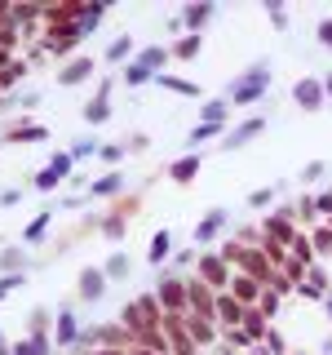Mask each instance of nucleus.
<instances>
[{
  "label": "nucleus",
  "instance_id": "nucleus-32",
  "mask_svg": "<svg viewBox=\"0 0 332 355\" xmlns=\"http://www.w3.org/2000/svg\"><path fill=\"white\" fill-rule=\"evenodd\" d=\"M270 200H274V191H270V186H261V191H253V195H248V209H266Z\"/></svg>",
  "mask_w": 332,
  "mask_h": 355
},
{
  "label": "nucleus",
  "instance_id": "nucleus-22",
  "mask_svg": "<svg viewBox=\"0 0 332 355\" xmlns=\"http://www.w3.org/2000/svg\"><path fill=\"white\" fill-rule=\"evenodd\" d=\"M23 267H27L23 249H5V254H0V276H14V271H23Z\"/></svg>",
  "mask_w": 332,
  "mask_h": 355
},
{
  "label": "nucleus",
  "instance_id": "nucleus-2",
  "mask_svg": "<svg viewBox=\"0 0 332 355\" xmlns=\"http://www.w3.org/2000/svg\"><path fill=\"white\" fill-rule=\"evenodd\" d=\"M324 80H315V76H306V80H297V85H292V102H297L301 111H319L324 107Z\"/></svg>",
  "mask_w": 332,
  "mask_h": 355
},
{
  "label": "nucleus",
  "instance_id": "nucleus-41",
  "mask_svg": "<svg viewBox=\"0 0 332 355\" xmlns=\"http://www.w3.org/2000/svg\"><path fill=\"white\" fill-rule=\"evenodd\" d=\"M89 355H125L120 347H98V351H89Z\"/></svg>",
  "mask_w": 332,
  "mask_h": 355
},
{
  "label": "nucleus",
  "instance_id": "nucleus-10",
  "mask_svg": "<svg viewBox=\"0 0 332 355\" xmlns=\"http://www.w3.org/2000/svg\"><path fill=\"white\" fill-rule=\"evenodd\" d=\"M231 297H235L240 306H257V297H261V284H257L253 276H235V280H231Z\"/></svg>",
  "mask_w": 332,
  "mask_h": 355
},
{
  "label": "nucleus",
  "instance_id": "nucleus-34",
  "mask_svg": "<svg viewBox=\"0 0 332 355\" xmlns=\"http://www.w3.org/2000/svg\"><path fill=\"white\" fill-rule=\"evenodd\" d=\"M102 160H107V164H120V160H125V147H116V143H107V147H102Z\"/></svg>",
  "mask_w": 332,
  "mask_h": 355
},
{
  "label": "nucleus",
  "instance_id": "nucleus-20",
  "mask_svg": "<svg viewBox=\"0 0 332 355\" xmlns=\"http://www.w3.org/2000/svg\"><path fill=\"white\" fill-rule=\"evenodd\" d=\"M107 62H133V40L129 36H120V40L107 45Z\"/></svg>",
  "mask_w": 332,
  "mask_h": 355
},
{
  "label": "nucleus",
  "instance_id": "nucleus-6",
  "mask_svg": "<svg viewBox=\"0 0 332 355\" xmlns=\"http://www.w3.org/2000/svg\"><path fill=\"white\" fill-rule=\"evenodd\" d=\"M102 293H107V276H102V267H84L80 271V297H84V302H102Z\"/></svg>",
  "mask_w": 332,
  "mask_h": 355
},
{
  "label": "nucleus",
  "instance_id": "nucleus-9",
  "mask_svg": "<svg viewBox=\"0 0 332 355\" xmlns=\"http://www.w3.org/2000/svg\"><path fill=\"white\" fill-rule=\"evenodd\" d=\"M222 227H226V209H208V218L191 231V236H195V245H213V240L222 236Z\"/></svg>",
  "mask_w": 332,
  "mask_h": 355
},
{
  "label": "nucleus",
  "instance_id": "nucleus-44",
  "mask_svg": "<svg viewBox=\"0 0 332 355\" xmlns=\"http://www.w3.org/2000/svg\"><path fill=\"white\" fill-rule=\"evenodd\" d=\"M324 302H328V320H332V297H324Z\"/></svg>",
  "mask_w": 332,
  "mask_h": 355
},
{
  "label": "nucleus",
  "instance_id": "nucleus-8",
  "mask_svg": "<svg viewBox=\"0 0 332 355\" xmlns=\"http://www.w3.org/2000/svg\"><path fill=\"white\" fill-rule=\"evenodd\" d=\"M199 284H208V289H222L226 284V258L222 254L199 258Z\"/></svg>",
  "mask_w": 332,
  "mask_h": 355
},
{
  "label": "nucleus",
  "instance_id": "nucleus-19",
  "mask_svg": "<svg viewBox=\"0 0 332 355\" xmlns=\"http://www.w3.org/2000/svg\"><path fill=\"white\" fill-rule=\"evenodd\" d=\"M155 85H164V89L182 93V98H199V85H195V80H177V76H164V71H159V80H155Z\"/></svg>",
  "mask_w": 332,
  "mask_h": 355
},
{
  "label": "nucleus",
  "instance_id": "nucleus-17",
  "mask_svg": "<svg viewBox=\"0 0 332 355\" xmlns=\"http://www.w3.org/2000/svg\"><path fill=\"white\" fill-rule=\"evenodd\" d=\"M120 191H125V178H120V173H107V178H98V182L89 186L93 200H102V195H120Z\"/></svg>",
  "mask_w": 332,
  "mask_h": 355
},
{
  "label": "nucleus",
  "instance_id": "nucleus-4",
  "mask_svg": "<svg viewBox=\"0 0 332 355\" xmlns=\"http://www.w3.org/2000/svg\"><path fill=\"white\" fill-rule=\"evenodd\" d=\"M155 302H164L173 315H182V311H186V284H182L177 276L159 280V289H155Z\"/></svg>",
  "mask_w": 332,
  "mask_h": 355
},
{
  "label": "nucleus",
  "instance_id": "nucleus-38",
  "mask_svg": "<svg viewBox=\"0 0 332 355\" xmlns=\"http://www.w3.org/2000/svg\"><path fill=\"white\" fill-rule=\"evenodd\" d=\"M319 213H332V191H324V195L315 200V218H319Z\"/></svg>",
  "mask_w": 332,
  "mask_h": 355
},
{
  "label": "nucleus",
  "instance_id": "nucleus-3",
  "mask_svg": "<svg viewBox=\"0 0 332 355\" xmlns=\"http://www.w3.org/2000/svg\"><path fill=\"white\" fill-rule=\"evenodd\" d=\"M111 89H116V80H102L98 85V98L84 107V125H107L111 120Z\"/></svg>",
  "mask_w": 332,
  "mask_h": 355
},
{
  "label": "nucleus",
  "instance_id": "nucleus-7",
  "mask_svg": "<svg viewBox=\"0 0 332 355\" xmlns=\"http://www.w3.org/2000/svg\"><path fill=\"white\" fill-rule=\"evenodd\" d=\"M93 67H98V62H93L89 53H84V58H71V62H66V67L58 71V85H62V89L80 85V80H89V76H93Z\"/></svg>",
  "mask_w": 332,
  "mask_h": 355
},
{
  "label": "nucleus",
  "instance_id": "nucleus-45",
  "mask_svg": "<svg viewBox=\"0 0 332 355\" xmlns=\"http://www.w3.org/2000/svg\"><path fill=\"white\" fill-rule=\"evenodd\" d=\"M133 355H155V351H133Z\"/></svg>",
  "mask_w": 332,
  "mask_h": 355
},
{
  "label": "nucleus",
  "instance_id": "nucleus-29",
  "mask_svg": "<svg viewBox=\"0 0 332 355\" xmlns=\"http://www.w3.org/2000/svg\"><path fill=\"white\" fill-rule=\"evenodd\" d=\"M49 169H58L62 178H71V173H75V160H71V151H53V156H49Z\"/></svg>",
  "mask_w": 332,
  "mask_h": 355
},
{
  "label": "nucleus",
  "instance_id": "nucleus-42",
  "mask_svg": "<svg viewBox=\"0 0 332 355\" xmlns=\"http://www.w3.org/2000/svg\"><path fill=\"white\" fill-rule=\"evenodd\" d=\"M0 355H14V347H9V338L0 333Z\"/></svg>",
  "mask_w": 332,
  "mask_h": 355
},
{
  "label": "nucleus",
  "instance_id": "nucleus-24",
  "mask_svg": "<svg viewBox=\"0 0 332 355\" xmlns=\"http://www.w3.org/2000/svg\"><path fill=\"white\" fill-rule=\"evenodd\" d=\"M14 355H49V338H23V342H14Z\"/></svg>",
  "mask_w": 332,
  "mask_h": 355
},
{
  "label": "nucleus",
  "instance_id": "nucleus-18",
  "mask_svg": "<svg viewBox=\"0 0 332 355\" xmlns=\"http://www.w3.org/2000/svg\"><path fill=\"white\" fill-rule=\"evenodd\" d=\"M40 138H49L44 125H14L9 129V143H40Z\"/></svg>",
  "mask_w": 332,
  "mask_h": 355
},
{
  "label": "nucleus",
  "instance_id": "nucleus-30",
  "mask_svg": "<svg viewBox=\"0 0 332 355\" xmlns=\"http://www.w3.org/2000/svg\"><path fill=\"white\" fill-rule=\"evenodd\" d=\"M44 324H49V311L36 306V311H31V338H44Z\"/></svg>",
  "mask_w": 332,
  "mask_h": 355
},
{
  "label": "nucleus",
  "instance_id": "nucleus-25",
  "mask_svg": "<svg viewBox=\"0 0 332 355\" xmlns=\"http://www.w3.org/2000/svg\"><path fill=\"white\" fill-rule=\"evenodd\" d=\"M102 276H107V280H125L129 276V258L125 254H111L107 267H102Z\"/></svg>",
  "mask_w": 332,
  "mask_h": 355
},
{
  "label": "nucleus",
  "instance_id": "nucleus-5",
  "mask_svg": "<svg viewBox=\"0 0 332 355\" xmlns=\"http://www.w3.org/2000/svg\"><path fill=\"white\" fill-rule=\"evenodd\" d=\"M266 134V116H253V120H244L240 129H231V134H226V151H240L244 143H253V138H261Z\"/></svg>",
  "mask_w": 332,
  "mask_h": 355
},
{
  "label": "nucleus",
  "instance_id": "nucleus-35",
  "mask_svg": "<svg viewBox=\"0 0 332 355\" xmlns=\"http://www.w3.org/2000/svg\"><path fill=\"white\" fill-rule=\"evenodd\" d=\"M315 178H324V160H310L306 169H301V182H315Z\"/></svg>",
  "mask_w": 332,
  "mask_h": 355
},
{
  "label": "nucleus",
  "instance_id": "nucleus-15",
  "mask_svg": "<svg viewBox=\"0 0 332 355\" xmlns=\"http://www.w3.org/2000/svg\"><path fill=\"white\" fill-rule=\"evenodd\" d=\"M199 116H204V125H226V120H231V102H226V98H208L204 107H199Z\"/></svg>",
  "mask_w": 332,
  "mask_h": 355
},
{
  "label": "nucleus",
  "instance_id": "nucleus-36",
  "mask_svg": "<svg viewBox=\"0 0 332 355\" xmlns=\"http://www.w3.org/2000/svg\"><path fill=\"white\" fill-rule=\"evenodd\" d=\"M266 9H270L274 27H279V32H283V27H288V14H283V5H274V0H270V5H266Z\"/></svg>",
  "mask_w": 332,
  "mask_h": 355
},
{
  "label": "nucleus",
  "instance_id": "nucleus-39",
  "mask_svg": "<svg viewBox=\"0 0 332 355\" xmlns=\"http://www.w3.org/2000/svg\"><path fill=\"white\" fill-rule=\"evenodd\" d=\"M23 200V191H18V186H5V191H0V204H18Z\"/></svg>",
  "mask_w": 332,
  "mask_h": 355
},
{
  "label": "nucleus",
  "instance_id": "nucleus-33",
  "mask_svg": "<svg viewBox=\"0 0 332 355\" xmlns=\"http://www.w3.org/2000/svg\"><path fill=\"white\" fill-rule=\"evenodd\" d=\"M315 40L324 45V49H332V18H324V23L315 27Z\"/></svg>",
  "mask_w": 332,
  "mask_h": 355
},
{
  "label": "nucleus",
  "instance_id": "nucleus-37",
  "mask_svg": "<svg viewBox=\"0 0 332 355\" xmlns=\"http://www.w3.org/2000/svg\"><path fill=\"white\" fill-rule=\"evenodd\" d=\"M315 245H319V254H332V227L319 231V236H315Z\"/></svg>",
  "mask_w": 332,
  "mask_h": 355
},
{
  "label": "nucleus",
  "instance_id": "nucleus-23",
  "mask_svg": "<svg viewBox=\"0 0 332 355\" xmlns=\"http://www.w3.org/2000/svg\"><path fill=\"white\" fill-rule=\"evenodd\" d=\"M31 186H36V191H58V186H62V173L44 164V169H40V173L31 178Z\"/></svg>",
  "mask_w": 332,
  "mask_h": 355
},
{
  "label": "nucleus",
  "instance_id": "nucleus-11",
  "mask_svg": "<svg viewBox=\"0 0 332 355\" xmlns=\"http://www.w3.org/2000/svg\"><path fill=\"white\" fill-rule=\"evenodd\" d=\"M213 14H217V5H186V9H182V27H186L191 36H199V27L213 23Z\"/></svg>",
  "mask_w": 332,
  "mask_h": 355
},
{
  "label": "nucleus",
  "instance_id": "nucleus-1",
  "mask_svg": "<svg viewBox=\"0 0 332 355\" xmlns=\"http://www.w3.org/2000/svg\"><path fill=\"white\" fill-rule=\"evenodd\" d=\"M266 89H270V67H266V62H257V67H248L240 80H231V89H226V102H231V107H248V102H257Z\"/></svg>",
  "mask_w": 332,
  "mask_h": 355
},
{
  "label": "nucleus",
  "instance_id": "nucleus-14",
  "mask_svg": "<svg viewBox=\"0 0 332 355\" xmlns=\"http://www.w3.org/2000/svg\"><path fill=\"white\" fill-rule=\"evenodd\" d=\"M213 315H217V320H226V329H235V324H244V306L240 302H235V297H217V306H213Z\"/></svg>",
  "mask_w": 332,
  "mask_h": 355
},
{
  "label": "nucleus",
  "instance_id": "nucleus-26",
  "mask_svg": "<svg viewBox=\"0 0 332 355\" xmlns=\"http://www.w3.org/2000/svg\"><path fill=\"white\" fill-rule=\"evenodd\" d=\"M49 222H53V213H49V209H44V213H40V218H36V222H31V227H27V231H23V240H27V245H36V240H40V236H44V231H49Z\"/></svg>",
  "mask_w": 332,
  "mask_h": 355
},
{
  "label": "nucleus",
  "instance_id": "nucleus-16",
  "mask_svg": "<svg viewBox=\"0 0 332 355\" xmlns=\"http://www.w3.org/2000/svg\"><path fill=\"white\" fill-rule=\"evenodd\" d=\"M199 173V156H182V160H173V164H168V178H173V182H191V178Z\"/></svg>",
  "mask_w": 332,
  "mask_h": 355
},
{
  "label": "nucleus",
  "instance_id": "nucleus-21",
  "mask_svg": "<svg viewBox=\"0 0 332 355\" xmlns=\"http://www.w3.org/2000/svg\"><path fill=\"white\" fill-rule=\"evenodd\" d=\"M199 49H204V36H182V40H177L168 53H173V58H195Z\"/></svg>",
  "mask_w": 332,
  "mask_h": 355
},
{
  "label": "nucleus",
  "instance_id": "nucleus-13",
  "mask_svg": "<svg viewBox=\"0 0 332 355\" xmlns=\"http://www.w3.org/2000/svg\"><path fill=\"white\" fill-rule=\"evenodd\" d=\"M168 249H173V231H155V236H151V249H146V262L151 267L168 262Z\"/></svg>",
  "mask_w": 332,
  "mask_h": 355
},
{
  "label": "nucleus",
  "instance_id": "nucleus-27",
  "mask_svg": "<svg viewBox=\"0 0 332 355\" xmlns=\"http://www.w3.org/2000/svg\"><path fill=\"white\" fill-rule=\"evenodd\" d=\"M217 134H226V125H204V120H199V125L191 129V138H186V143H208V138H217Z\"/></svg>",
  "mask_w": 332,
  "mask_h": 355
},
{
  "label": "nucleus",
  "instance_id": "nucleus-43",
  "mask_svg": "<svg viewBox=\"0 0 332 355\" xmlns=\"http://www.w3.org/2000/svg\"><path fill=\"white\" fill-rule=\"evenodd\" d=\"M324 93H328V98H332V76H324Z\"/></svg>",
  "mask_w": 332,
  "mask_h": 355
},
{
  "label": "nucleus",
  "instance_id": "nucleus-31",
  "mask_svg": "<svg viewBox=\"0 0 332 355\" xmlns=\"http://www.w3.org/2000/svg\"><path fill=\"white\" fill-rule=\"evenodd\" d=\"M98 151H102L98 143H75L71 147V160H89V156H98Z\"/></svg>",
  "mask_w": 332,
  "mask_h": 355
},
{
  "label": "nucleus",
  "instance_id": "nucleus-28",
  "mask_svg": "<svg viewBox=\"0 0 332 355\" xmlns=\"http://www.w3.org/2000/svg\"><path fill=\"white\" fill-rule=\"evenodd\" d=\"M125 227H129V222L120 218V209L111 213V218H102V236H107V240H120V236H125Z\"/></svg>",
  "mask_w": 332,
  "mask_h": 355
},
{
  "label": "nucleus",
  "instance_id": "nucleus-12",
  "mask_svg": "<svg viewBox=\"0 0 332 355\" xmlns=\"http://www.w3.org/2000/svg\"><path fill=\"white\" fill-rule=\"evenodd\" d=\"M53 338H58V347H75L80 342V320L71 311H58V333Z\"/></svg>",
  "mask_w": 332,
  "mask_h": 355
},
{
  "label": "nucleus",
  "instance_id": "nucleus-40",
  "mask_svg": "<svg viewBox=\"0 0 332 355\" xmlns=\"http://www.w3.org/2000/svg\"><path fill=\"white\" fill-rule=\"evenodd\" d=\"M191 262H195V249H182V254L173 258V267H191Z\"/></svg>",
  "mask_w": 332,
  "mask_h": 355
}]
</instances>
